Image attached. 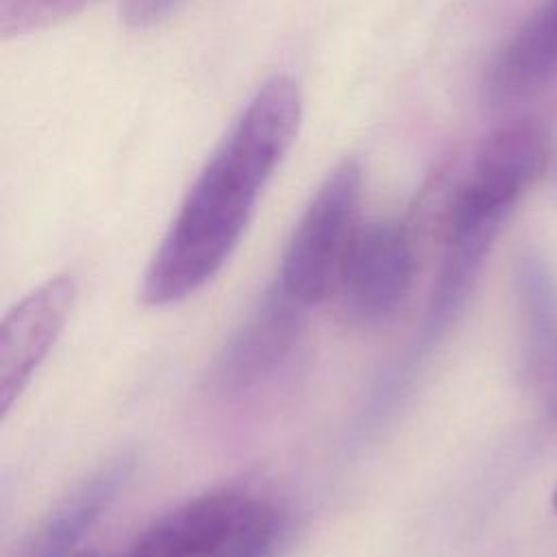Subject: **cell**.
I'll return each mask as SVG.
<instances>
[{"instance_id":"6da1fadb","label":"cell","mask_w":557,"mask_h":557,"mask_svg":"<svg viewBox=\"0 0 557 557\" xmlns=\"http://www.w3.org/2000/svg\"><path fill=\"white\" fill-rule=\"evenodd\" d=\"M302 100L287 76L250 98L207 161L141 278L146 305H170L202 287L239 244L255 205L292 148Z\"/></svg>"},{"instance_id":"7a4b0ae2","label":"cell","mask_w":557,"mask_h":557,"mask_svg":"<svg viewBox=\"0 0 557 557\" xmlns=\"http://www.w3.org/2000/svg\"><path fill=\"white\" fill-rule=\"evenodd\" d=\"M283 535L285 516L270 498L228 485L157 518L126 557H276Z\"/></svg>"},{"instance_id":"3957f363","label":"cell","mask_w":557,"mask_h":557,"mask_svg":"<svg viewBox=\"0 0 557 557\" xmlns=\"http://www.w3.org/2000/svg\"><path fill=\"white\" fill-rule=\"evenodd\" d=\"M361 170L346 159L324 178L300 215L281 261L278 285L309 307L335 289L339 265L357 231Z\"/></svg>"},{"instance_id":"277c9868","label":"cell","mask_w":557,"mask_h":557,"mask_svg":"<svg viewBox=\"0 0 557 557\" xmlns=\"http://www.w3.org/2000/svg\"><path fill=\"white\" fill-rule=\"evenodd\" d=\"M548 152V133L533 120H513L494 128L461 181L444 194L440 209L509 218L522 194L544 174Z\"/></svg>"},{"instance_id":"5b68a950","label":"cell","mask_w":557,"mask_h":557,"mask_svg":"<svg viewBox=\"0 0 557 557\" xmlns=\"http://www.w3.org/2000/svg\"><path fill=\"white\" fill-rule=\"evenodd\" d=\"M416 270L413 242L398 222L359 224L339 265L335 292L350 320L376 324L407 298Z\"/></svg>"},{"instance_id":"8992f818","label":"cell","mask_w":557,"mask_h":557,"mask_svg":"<svg viewBox=\"0 0 557 557\" xmlns=\"http://www.w3.org/2000/svg\"><path fill=\"white\" fill-rule=\"evenodd\" d=\"M76 283L54 276L24 296L0 329V407L2 413L22 396L33 374L59 339L72 311Z\"/></svg>"},{"instance_id":"52a82bcc","label":"cell","mask_w":557,"mask_h":557,"mask_svg":"<svg viewBox=\"0 0 557 557\" xmlns=\"http://www.w3.org/2000/svg\"><path fill=\"white\" fill-rule=\"evenodd\" d=\"M557 81V0H544L492 57L483 98L494 109L520 104Z\"/></svg>"},{"instance_id":"ba28073f","label":"cell","mask_w":557,"mask_h":557,"mask_svg":"<svg viewBox=\"0 0 557 557\" xmlns=\"http://www.w3.org/2000/svg\"><path fill=\"white\" fill-rule=\"evenodd\" d=\"M305 309L276 283L224 346L215 370L218 383L237 389L272 370L292 346Z\"/></svg>"},{"instance_id":"9c48e42d","label":"cell","mask_w":557,"mask_h":557,"mask_svg":"<svg viewBox=\"0 0 557 557\" xmlns=\"http://www.w3.org/2000/svg\"><path fill=\"white\" fill-rule=\"evenodd\" d=\"M516 281L524 372L546 413L557 418V285L533 255L520 261Z\"/></svg>"},{"instance_id":"30bf717a","label":"cell","mask_w":557,"mask_h":557,"mask_svg":"<svg viewBox=\"0 0 557 557\" xmlns=\"http://www.w3.org/2000/svg\"><path fill=\"white\" fill-rule=\"evenodd\" d=\"M131 468V457H117L94 472L46 516L24 544L20 557H76V546L115 500Z\"/></svg>"},{"instance_id":"8fae6325","label":"cell","mask_w":557,"mask_h":557,"mask_svg":"<svg viewBox=\"0 0 557 557\" xmlns=\"http://www.w3.org/2000/svg\"><path fill=\"white\" fill-rule=\"evenodd\" d=\"M96 0H0L2 37H20L50 28Z\"/></svg>"},{"instance_id":"7c38bea8","label":"cell","mask_w":557,"mask_h":557,"mask_svg":"<svg viewBox=\"0 0 557 557\" xmlns=\"http://www.w3.org/2000/svg\"><path fill=\"white\" fill-rule=\"evenodd\" d=\"M183 0H122L120 17L133 28H150L163 22Z\"/></svg>"},{"instance_id":"4fadbf2b","label":"cell","mask_w":557,"mask_h":557,"mask_svg":"<svg viewBox=\"0 0 557 557\" xmlns=\"http://www.w3.org/2000/svg\"><path fill=\"white\" fill-rule=\"evenodd\" d=\"M553 509H555V513H557V487H555V492H553Z\"/></svg>"},{"instance_id":"5bb4252c","label":"cell","mask_w":557,"mask_h":557,"mask_svg":"<svg viewBox=\"0 0 557 557\" xmlns=\"http://www.w3.org/2000/svg\"><path fill=\"white\" fill-rule=\"evenodd\" d=\"M76 557H100V555H87V553H78ZM126 557V555H124Z\"/></svg>"}]
</instances>
